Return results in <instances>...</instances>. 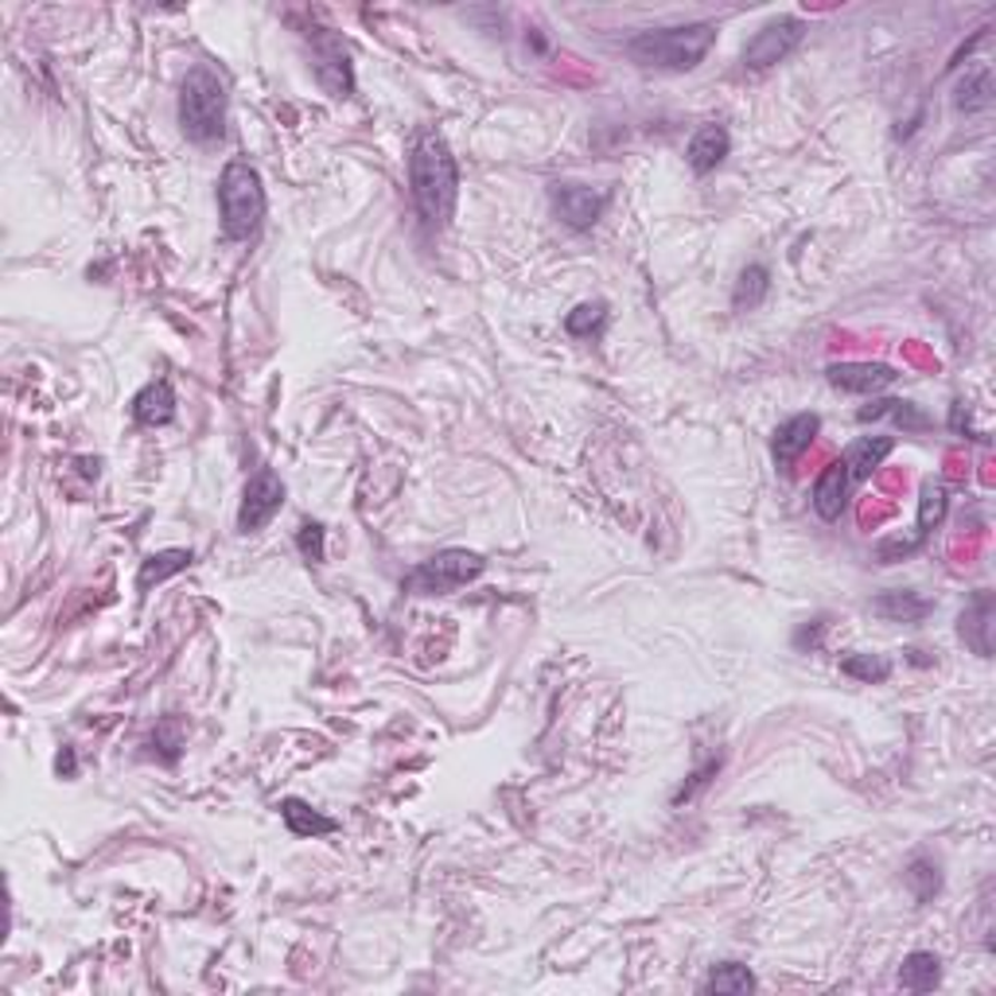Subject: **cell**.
<instances>
[{
    "instance_id": "obj_22",
    "label": "cell",
    "mask_w": 996,
    "mask_h": 996,
    "mask_svg": "<svg viewBox=\"0 0 996 996\" xmlns=\"http://www.w3.org/2000/svg\"><path fill=\"white\" fill-rule=\"evenodd\" d=\"M946 510H950V495H946L943 484H922L919 491V521H915V541H927L930 529L943 526Z\"/></svg>"
},
{
    "instance_id": "obj_24",
    "label": "cell",
    "mask_w": 996,
    "mask_h": 996,
    "mask_svg": "<svg viewBox=\"0 0 996 996\" xmlns=\"http://www.w3.org/2000/svg\"><path fill=\"white\" fill-rule=\"evenodd\" d=\"M766 289H771V273H766V265H748L736 281V296H732L736 312H751V307L763 304Z\"/></svg>"
},
{
    "instance_id": "obj_11",
    "label": "cell",
    "mask_w": 996,
    "mask_h": 996,
    "mask_svg": "<svg viewBox=\"0 0 996 996\" xmlns=\"http://www.w3.org/2000/svg\"><path fill=\"white\" fill-rule=\"evenodd\" d=\"M829 382L844 393H880L896 382V370L883 367V362H837V367L826 370Z\"/></svg>"
},
{
    "instance_id": "obj_23",
    "label": "cell",
    "mask_w": 996,
    "mask_h": 996,
    "mask_svg": "<svg viewBox=\"0 0 996 996\" xmlns=\"http://www.w3.org/2000/svg\"><path fill=\"white\" fill-rule=\"evenodd\" d=\"M607 323V304L604 300H588V304H576L573 312L565 315V331L573 339H592L599 335Z\"/></svg>"
},
{
    "instance_id": "obj_20",
    "label": "cell",
    "mask_w": 996,
    "mask_h": 996,
    "mask_svg": "<svg viewBox=\"0 0 996 996\" xmlns=\"http://www.w3.org/2000/svg\"><path fill=\"white\" fill-rule=\"evenodd\" d=\"M195 560L192 549H160V553H148L145 560H140V576H137V588L148 592L153 584L168 580V576L184 573L187 565Z\"/></svg>"
},
{
    "instance_id": "obj_3",
    "label": "cell",
    "mask_w": 996,
    "mask_h": 996,
    "mask_svg": "<svg viewBox=\"0 0 996 996\" xmlns=\"http://www.w3.org/2000/svg\"><path fill=\"white\" fill-rule=\"evenodd\" d=\"M179 129L195 145H218L226 137V86L211 67H192L179 86Z\"/></svg>"
},
{
    "instance_id": "obj_28",
    "label": "cell",
    "mask_w": 996,
    "mask_h": 996,
    "mask_svg": "<svg viewBox=\"0 0 996 996\" xmlns=\"http://www.w3.org/2000/svg\"><path fill=\"white\" fill-rule=\"evenodd\" d=\"M907 883L915 888V899L927 904V899H935L938 888H943V876H938V865H930V860H915V865L907 868Z\"/></svg>"
},
{
    "instance_id": "obj_13",
    "label": "cell",
    "mask_w": 996,
    "mask_h": 996,
    "mask_svg": "<svg viewBox=\"0 0 996 996\" xmlns=\"http://www.w3.org/2000/svg\"><path fill=\"white\" fill-rule=\"evenodd\" d=\"M732 148V137L724 125H701L697 133H693L690 140V168L697 172V176H709V172H716L724 164V156H729Z\"/></svg>"
},
{
    "instance_id": "obj_21",
    "label": "cell",
    "mask_w": 996,
    "mask_h": 996,
    "mask_svg": "<svg viewBox=\"0 0 996 996\" xmlns=\"http://www.w3.org/2000/svg\"><path fill=\"white\" fill-rule=\"evenodd\" d=\"M938 982H943V961H938L935 954H927V950L907 954L904 966H899V985L911 989V993H930Z\"/></svg>"
},
{
    "instance_id": "obj_9",
    "label": "cell",
    "mask_w": 996,
    "mask_h": 996,
    "mask_svg": "<svg viewBox=\"0 0 996 996\" xmlns=\"http://www.w3.org/2000/svg\"><path fill=\"white\" fill-rule=\"evenodd\" d=\"M818 432H821L818 413H798V417H790V421H782L779 429H774V440H771L774 463H779L782 471H790L805 452H810V445L818 440Z\"/></svg>"
},
{
    "instance_id": "obj_25",
    "label": "cell",
    "mask_w": 996,
    "mask_h": 996,
    "mask_svg": "<svg viewBox=\"0 0 996 996\" xmlns=\"http://www.w3.org/2000/svg\"><path fill=\"white\" fill-rule=\"evenodd\" d=\"M705 989H709V993L740 996V993H751V989H755V977H751V969H748V966H740V961H724V966H716L713 974H709Z\"/></svg>"
},
{
    "instance_id": "obj_8",
    "label": "cell",
    "mask_w": 996,
    "mask_h": 996,
    "mask_svg": "<svg viewBox=\"0 0 996 996\" xmlns=\"http://www.w3.org/2000/svg\"><path fill=\"white\" fill-rule=\"evenodd\" d=\"M607 199L612 195L599 192V187H584V184H557L553 187V211L560 215V223L573 226V231H592L604 215Z\"/></svg>"
},
{
    "instance_id": "obj_14",
    "label": "cell",
    "mask_w": 996,
    "mask_h": 996,
    "mask_svg": "<svg viewBox=\"0 0 996 996\" xmlns=\"http://www.w3.org/2000/svg\"><path fill=\"white\" fill-rule=\"evenodd\" d=\"M958 635L966 638V646H974L982 658H989L993 654V596L989 592H977L974 604L961 612Z\"/></svg>"
},
{
    "instance_id": "obj_6",
    "label": "cell",
    "mask_w": 996,
    "mask_h": 996,
    "mask_svg": "<svg viewBox=\"0 0 996 996\" xmlns=\"http://www.w3.org/2000/svg\"><path fill=\"white\" fill-rule=\"evenodd\" d=\"M805 36V23L798 16H779V20L763 23L755 36L744 43V62L751 70H766L774 62H782Z\"/></svg>"
},
{
    "instance_id": "obj_1",
    "label": "cell",
    "mask_w": 996,
    "mask_h": 996,
    "mask_svg": "<svg viewBox=\"0 0 996 996\" xmlns=\"http://www.w3.org/2000/svg\"><path fill=\"white\" fill-rule=\"evenodd\" d=\"M409 192H413L417 215L429 231H445L456 215L460 199V168H456L452 148L440 133H421L409 156Z\"/></svg>"
},
{
    "instance_id": "obj_31",
    "label": "cell",
    "mask_w": 996,
    "mask_h": 996,
    "mask_svg": "<svg viewBox=\"0 0 996 996\" xmlns=\"http://www.w3.org/2000/svg\"><path fill=\"white\" fill-rule=\"evenodd\" d=\"M55 771H59L62 779H75V771H78V763H75V748H62V751H59V759H55Z\"/></svg>"
},
{
    "instance_id": "obj_17",
    "label": "cell",
    "mask_w": 996,
    "mask_h": 996,
    "mask_svg": "<svg viewBox=\"0 0 996 996\" xmlns=\"http://www.w3.org/2000/svg\"><path fill=\"white\" fill-rule=\"evenodd\" d=\"M896 421L904 432H927L930 429V417L922 413L915 401H899V398H888V401H872V406H865L857 413V421Z\"/></svg>"
},
{
    "instance_id": "obj_4",
    "label": "cell",
    "mask_w": 996,
    "mask_h": 996,
    "mask_svg": "<svg viewBox=\"0 0 996 996\" xmlns=\"http://www.w3.org/2000/svg\"><path fill=\"white\" fill-rule=\"evenodd\" d=\"M218 215L231 242H250L265 223V187L257 168L246 160H231L218 179Z\"/></svg>"
},
{
    "instance_id": "obj_10",
    "label": "cell",
    "mask_w": 996,
    "mask_h": 996,
    "mask_svg": "<svg viewBox=\"0 0 996 996\" xmlns=\"http://www.w3.org/2000/svg\"><path fill=\"white\" fill-rule=\"evenodd\" d=\"M315 78H320V86L331 98H346L354 90L351 59H346V47L335 36L315 39Z\"/></svg>"
},
{
    "instance_id": "obj_2",
    "label": "cell",
    "mask_w": 996,
    "mask_h": 996,
    "mask_svg": "<svg viewBox=\"0 0 996 996\" xmlns=\"http://www.w3.org/2000/svg\"><path fill=\"white\" fill-rule=\"evenodd\" d=\"M716 43L713 23H682V28H654L638 31L627 43V55L638 67L658 70H693Z\"/></svg>"
},
{
    "instance_id": "obj_12",
    "label": "cell",
    "mask_w": 996,
    "mask_h": 996,
    "mask_svg": "<svg viewBox=\"0 0 996 996\" xmlns=\"http://www.w3.org/2000/svg\"><path fill=\"white\" fill-rule=\"evenodd\" d=\"M849 468H844V460H829L826 471L818 476V484H813V510L821 514L826 521H837L844 510V502H849Z\"/></svg>"
},
{
    "instance_id": "obj_5",
    "label": "cell",
    "mask_w": 996,
    "mask_h": 996,
    "mask_svg": "<svg viewBox=\"0 0 996 996\" xmlns=\"http://www.w3.org/2000/svg\"><path fill=\"white\" fill-rule=\"evenodd\" d=\"M487 560L479 553L468 549H445L437 557L421 560L413 573L406 576V588L409 592H421V596H448V592L463 588L471 584L476 576H484Z\"/></svg>"
},
{
    "instance_id": "obj_18",
    "label": "cell",
    "mask_w": 996,
    "mask_h": 996,
    "mask_svg": "<svg viewBox=\"0 0 996 996\" xmlns=\"http://www.w3.org/2000/svg\"><path fill=\"white\" fill-rule=\"evenodd\" d=\"M281 818H284V826H289L292 837H328V833H335L339 829L335 818H323L320 810H312V805L300 802V798H284Z\"/></svg>"
},
{
    "instance_id": "obj_30",
    "label": "cell",
    "mask_w": 996,
    "mask_h": 996,
    "mask_svg": "<svg viewBox=\"0 0 996 996\" xmlns=\"http://www.w3.org/2000/svg\"><path fill=\"white\" fill-rule=\"evenodd\" d=\"M156 744L168 748V759H176L179 744H184V732H179V721H164L160 732H156Z\"/></svg>"
},
{
    "instance_id": "obj_26",
    "label": "cell",
    "mask_w": 996,
    "mask_h": 996,
    "mask_svg": "<svg viewBox=\"0 0 996 996\" xmlns=\"http://www.w3.org/2000/svg\"><path fill=\"white\" fill-rule=\"evenodd\" d=\"M841 670L849 677H857V682L865 685H876V682H888L891 674V662L880 658V654H849V658L841 662Z\"/></svg>"
},
{
    "instance_id": "obj_7",
    "label": "cell",
    "mask_w": 996,
    "mask_h": 996,
    "mask_svg": "<svg viewBox=\"0 0 996 996\" xmlns=\"http://www.w3.org/2000/svg\"><path fill=\"white\" fill-rule=\"evenodd\" d=\"M284 506V484L276 471L261 468L257 476L246 484V495H242V510H238V529L242 534H257L268 521L281 514Z\"/></svg>"
},
{
    "instance_id": "obj_15",
    "label": "cell",
    "mask_w": 996,
    "mask_h": 996,
    "mask_svg": "<svg viewBox=\"0 0 996 996\" xmlns=\"http://www.w3.org/2000/svg\"><path fill=\"white\" fill-rule=\"evenodd\" d=\"M133 417L148 429H160L176 417V393H172V382H148L145 390L133 398Z\"/></svg>"
},
{
    "instance_id": "obj_19",
    "label": "cell",
    "mask_w": 996,
    "mask_h": 996,
    "mask_svg": "<svg viewBox=\"0 0 996 996\" xmlns=\"http://www.w3.org/2000/svg\"><path fill=\"white\" fill-rule=\"evenodd\" d=\"M891 448H896V440L891 437H865V440H857V445H852L841 460H844V468H849L852 479H868L883 460H888Z\"/></svg>"
},
{
    "instance_id": "obj_16",
    "label": "cell",
    "mask_w": 996,
    "mask_h": 996,
    "mask_svg": "<svg viewBox=\"0 0 996 996\" xmlns=\"http://www.w3.org/2000/svg\"><path fill=\"white\" fill-rule=\"evenodd\" d=\"M930 612H935V604L919 592H883L880 599H872V615L888 623H919Z\"/></svg>"
},
{
    "instance_id": "obj_27",
    "label": "cell",
    "mask_w": 996,
    "mask_h": 996,
    "mask_svg": "<svg viewBox=\"0 0 996 996\" xmlns=\"http://www.w3.org/2000/svg\"><path fill=\"white\" fill-rule=\"evenodd\" d=\"M958 109H966V114H982V109H989L993 101V82H989V70H977L974 78H966V82L958 86Z\"/></svg>"
},
{
    "instance_id": "obj_29",
    "label": "cell",
    "mask_w": 996,
    "mask_h": 996,
    "mask_svg": "<svg viewBox=\"0 0 996 996\" xmlns=\"http://www.w3.org/2000/svg\"><path fill=\"white\" fill-rule=\"evenodd\" d=\"M296 545L300 553H304V560H312V565H320L323 560V526L320 521H304L296 534Z\"/></svg>"
}]
</instances>
